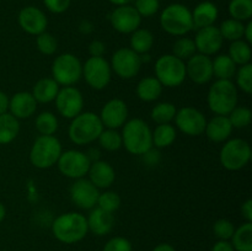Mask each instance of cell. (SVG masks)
Returning a JSON list of instances; mask_svg holds the SVG:
<instances>
[{
	"mask_svg": "<svg viewBox=\"0 0 252 251\" xmlns=\"http://www.w3.org/2000/svg\"><path fill=\"white\" fill-rule=\"evenodd\" d=\"M122 147L132 155H144L153 149V130L140 118H133L123 125Z\"/></svg>",
	"mask_w": 252,
	"mask_h": 251,
	"instance_id": "7a4b0ae2",
	"label": "cell"
},
{
	"mask_svg": "<svg viewBox=\"0 0 252 251\" xmlns=\"http://www.w3.org/2000/svg\"><path fill=\"white\" fill-rule=\"evenodd\" d=\"M102 251H133L132 243L125 236H115L103 246Z\"/></svg>",
	"mask_w": 252,
	"mask_h": 251,
	"instance_id": "bcb514c9",
	"label": "cell"
},
{
	"mask_svg": "<svg viewBox=\"0 0 252 251\" xmlns=\"http://www.w3.org/2000/svg\"><path fill=\"white\" fill-rule=\"evenodd\" d=\"M70 199L76 207L81 209H93L97 204L100 191L89 179L74 180L69 189Z\"/></svg>",
	"mask_w": 252,
	"mask_h": 251,
	"instance_id": "9a60e30c",
	"label": "cell"
},
{
	"mask_svg": "<svg viewBox=\"0 0 252 251\" xmlns=\"http://www.w3.org/2000/svg\"><path fill=\"white\" fill-rule=\"evenodd\" d=\"M34 127L39 135H54L59 128L58 118L51 111H43L34 120Z\"/></svg>",
	"mask_w": 252,
	"mask_h": 251,
	"instance_id": "836d02e7",
	"label": "cell"
},
{
	"mask_svg": "<svg viewBox=\"0 0 252 251\" xmlns=\"http://www.w3.org/2000/svg\"><path fill=\"white\" fill-rule=\"evenodd\" d=\"M17 22L22 31L32 36H38L48 26V19L41 9L36 6L22 7L17 16Z\"/></svg>",
	"mask_w": 252,
	"mask_h": 251,
	"instance_id": "ffe728a7",
	"label": "cell"
},
{
	"mask_svg": "<svg viewBox=\"0 0 252 251\" xmlns=\"http://www.w3.org/2000/svg\"><path fill=\"white\" fill-rule=\"evenodd\" d=\"M229 121H230L233 128H238V129H243L250 126L252 112L249 107L245 106H236L233 111L228 115Z\"/></svg>",
	"mask_w": 252,
	"mask_h": 251,
	"instance_id": "ab89813d",
	"label": "cell"
},
{
	"mask_svg": "<svg viewBox=\"0 0 252 251\" xmlns=\"http://www.w3.org/2000/svg\"><path fill=\"white\" fill-rule=\"evenodd\" d=\"M89 180L100 188H110L113 185L116 180V172L115 169L110 162L105 161V160H95L91 162L90 169L88 171Z\"/></svg>",
	"mask_w": 252,
	"mask_h": 251,
	"instance_id": "7402d4cb",
	"label": "cell"
},
{
	"mask_svg": "<svg viewBox=\"0 0 252 251\" xmlns=\"http://www.w3.org/2000/svg\"><path fill=\"white\" fill-rule=\"evenodd\" d=\"M219 15V10L217 5L212 1H202L192 11V20H193L194 29H203V27L212 26L217 21Z\"/></svg>",
	"mask_w": 252,
	"mask_h": 251,
	"instance_id": "d4e9b609",
	"label": "cell"
},
{
	"mask_svg": "<svg viewBox=\"0 0 252 251\" xmlns=\"http://www.w3.org/2000/svg\"><path fill=\"white\" fill-rule=\"evenodd\" d=\"M61 86L52 78H42L32 88V96L37 103H49L56 100Z\"/></svg>",
	"mask_w": 252,
	"mask_h": 251,
	"instance_id": "484cf974",
	"label": "cell"
},
{
	"mask_svg": "<svg viewBox=\"0 0 252 251\" xmlns=\"http://www.w3.org/2000/svg\"><path fill=\"white\" fill-rule=\"evenodd\" d=\"M20 133V122L11 113L0 115V145L10 144Z\"/></svg>",
	"mask_w": 252,
	"mask_h": 251,
	"instance_id": "83f0119b",
	"label": "cell"
},
{
	"mask_svg": "<svg viewBox=\"0 0 252 251\" xmlns=\"http://www.w3.org/2000/svg\"><path fill=\"white\" fill-rule=\"evenodd\" d=\"M103 125L98 115L95 112L79 113L71 120L68 128L69 139L76 145H88L97 140L98 135L103 130Z\"/></svg>",
	"mask_w": 252,
	"mask_h": 251,
	"instance_id": "3957f363",
	"label": "cell"
},
{
	"mask_svg": "<svg viewBox=\"0 0 252 251\" xmlns=\"http://www.w3.org/2000/svg\"><path fill=\"white\" fill-rule=\"evenodd\" d=\"M135 10L140 17L154 16L160 9V0H134Z\"/></svg>",
	"mask_w": 252,
	"mask_h": 251,
	"instance_id": "f6af8a7d",
	"label": "cell"
},
{
	"mask_svg": "<svg viewBox=\"0 0 252 251\" xmlns=\"http://www.w3.org/2000/svg\"><path fill=\"white\" fill-rule=\"evenodd\" d=\"M197 49L194 42L189 37H180L172 44V54L181 61H187L193 54H196Z\"/></svg>",
	"mask_w": 252,
	"mask_h": 251,
	"instance_id": "f35d334b",
	"label": "cell"
},
{
	"mask_svg": "<svg viewBox=\"0 0 252 251\" xmlns=\"http://www.w3.org/2000/svg\"><path fill=\"white\" fill-rule=\"evenodd\" d=\"M83 78L94 90H103L111 83L112 69L103 57H90L83 64Z\"/></svg>",
	"mask_w": 252,
	"mask_h": 251,
	"instance_id": "30bf717a",
	"label": "cell"
},
{
	"mask_svg": "<svg viewBox=\"0 0 252 251\" xmlns=\"http://www.w3.org/2000/svg\"><path fill=\"white\" fill-rule=\"evenodd\" d=\"M160 26L166 33L171 36H186L194 29L192 11L186 5H167L160 14Z\"/></svg>",
	"mask_w": 252,
	"mask_h": 251,
	"instance_id": "5b68a950",
	"label": "cell"
},
{
	"mask_svg": "<svg viewBox=\"0 0 252 251\" xmlns=\"http://www.w3.org/2000/svg\"><path fill=\"white\" fill-rule=\"evenodd\" d=\"M228 56L230 57L231 61L236 64V65L241 66L249 64L251 61L252 51L251 44L248 43L244 39H239V41L231 42L229 46Z\"/></svg>",
	"mask_w": 252,
	"mask_h": 251,
	"instance_id": "d6a6232c",
	"label": "cell"
},
{
	"mask_svg": "<svg viewBox=\"0 0 252 251\" xmlns=\"http://www.w3.org/2000/svg\"><path fill=\"white\" fill-rule=\"evenodd\" d=\"M154 46V34L147 29H138L130 33L129 48L139 56L147 54Z\"/></svg>",
	"mask_w": 252,
	"mask_h": 251,
	"instance_id": "f546056e",
	"label": "cell"
},
{
	"mask_svg": "<svg viewBox=\"0 0 252 251\" xmlns=\"http://www.w3.org/2000/svg\"><path fill=\"white\" fill-rule=\"evenodd\" d=\"M245 38L244 41H246L248 43H252V21H248V24L245 25V29H244V37Z\"/></svg>",
	"mask_w": 252,
	"mask_h": 251,
	"instance_id": "db71d44e",
	"label": "cell"
},
{
	"mask_svg": "<svg viewBox=\"0 0 252 251\" xmlns=\"http://www.w3.org/2000/svg\"><path fill=\"white\" fill-rule=\"evenodd\" d=\"M79 30H80L81 33L89 34L93 32L94 26L90 21H88V20H84V21H81L80 25H79Z\"/></svg>",
	"mask_w": 252,
	"mask_h": 251,
	"instance_id": "f5cc1de1",
	"label": "cell"
},
{
	"mask_svg": "<svg viewBox=\"0 0 252 251\" xmlns=\"http://www.w3.org/2000/svg\"><path fill=\"white\" fill-rule=\"evenodd\" d=\"M252 157L251 147L245 139L229 138L225 140L219 153V161L229 171H239L250 162Z\"/></svg>",
	"mask_w": 252,
	"mask_h": 251,
	"instance_id": "52a82bcc",
	"label": "cell"
},
{
	"mask_svg": "<svg viewBox=\"0 0 252 251\" xmlns=\"http://www.w3.org/2000/svg\"><path fill=\"white\" fill-rule=\"evenodd\" d=\"M236 88L240 89L243 93L251 95L252 93V65L251 63L245 64V65L239 66L236 69Z\"/></svg>",
	"mask_w": 252,
	"mask_h": 251,
	"instance_id": "60d3db41",
	"label": "cell"
},
{
	"mask_svg": "<svg viewBox=\"0 0 252 251\" xmlns=\"http://www.w3.org/2000/svg\"><path fill=\"white\" fill-rule=\"evenodd\" d=\"M91 160L88 154L76 149H69L66 152H62L59 157L57 166L59 172L63 176L71 180L83 179L88 175L90 169Z\"/></svg>",
	"mask_w": 252,
	"mask_h": 251,
	"instance_id": "8fae6325",
	"label": "cell"
},
{
	"mask_svg": "<svg viewBox=\"0 0 252 251\" xmlns=\"http://www.w3.org/2000/svg\"><path fill=\"white\" fill-rule=\"evenodd\" d=\"M234 231H235V226L229 219H218L213 225V233L219 240L229 241L233 236Z\"/></svg>",
	"mask_w": 252,
	"mask_h": 251,
	"instance_id": "ee69618b",
	"label": "cell"
},
{
	"mask_svg": "<svg viewBox=\"0 0 252 251\" xmlns=\"http://www.w3.org/2000/svg\"><path fill=\"white\" fill-rule=\"evenodd\" d=\"M86 220H88L89 231H91V233L97 236L107 235L113 229V225H115L113 213L103 211L98 207L90 209V213H89Z\"/></svg>",
	"mask_w": 252,
	"mask_h": 251,
	"instance_id": "603a6c76",
	"label": "cell"
},
{
	"mask_svg": "<svg viewBox=\"0 0 252 251\" xmlns=\"http://www.w3.org/2000/svg\"><path fill=\"white\" fill-rule=\"evenodd\" d=\"M110 22L113 29L120 33L130 34L140 27L142 17L132 4L121 5L116 6L111 12Z\"/></svg>",
	"mask_w": 252,
	"mask_h": 251,
	"instance_id": "2e32d148",
	"label": "cell"
},
{
	"mask_svg": "<svg viewBox=\"0 0 252 251\" xmlns=\"http://www.w3.org/2000/svg\"><path fill=\"white\" fill-rule=\"evenodd\" d=\"M9 96L4 91H0V115L6 113L9 111Z\"/></svg>",
	"mask_w": 252,
	"mask_h": 251,
	"instance_id": "816d5d0a",
	"label": "cell"
},
{
	"mask_svg": "<svg viewBox=\"0 0 252 251\" xmlns=\"http://www.w3.org/2000/svg\"><path fill=\"white\" fill-rule=\"evenodd\" d=\"M51 73L59 86H74L83 78V63L73 53L59 54L52 63Z\"/></svg>",
	"mask_w": 252,
	"mask_h": 251,
	"instance_id": "ba28073f",
	"label": "cell"
},
{
	"mask_svg": "<svg viewBox=\"0 0 252 251\" xmlns=\"http://www.w3.org/2000/svg\"><path fill=\"white\" fill-rule=\"evenodd\" d=\"M176 128L171 123L158 125L153 132V147L158 149L167 148L176 140Z\"/></svg>",
	"mask_w": 252,
	"mask_h": 251,
	"instance_id": "1f68e13d",
	"label": "cell"
},
{
	"mask_svg": "<svg viewBox=\"0 0 252 251\" xmlns=\"http://www.w3.org/2000/svg\"><path fill=\"white\" fill-rule=\"evenodd\" d=\"M106 52V44L100 39H94L89 44V53L90 57H103Z\"/></svg>",
	"mask_w": 252,
	"mask_h": 251,
	"instance_id": "c3c4849f",
	"label": "cell"
},
{
	"mask_svg": "<svg viewBox=\"0 0 252 251\" xmlns=\"http://www.w3.org/2000/svg\"><path fill=\"white\" fill-rule=\"evenodd\" d=\"M211 251H235V250H234L230 241L218 240L216 244H214Z\"/></svg>",
	"mask_w": 252,
	"mask_h": 251,
	"instance_id": "f907efd6",
	"label": "cell"
},
{
	"mask_svg": "<svg viewBox=\"0 0 252 251\" xmlns=\"http://www.w3.org/2000/svg\"><path fill=\"white\" fill-rule=\"evenodd\" d=\"M241 216L245 218L246 221H252V199H246L241 204Z\"/></svg>",
	"mask_w": 252,
	"mask_h": 251,
	"instance_id": "681fc988",
	"label": "cell"
},
{
	"mask_svg": "<svg viewBox=\"0 0 252 251\" xmlns=\"http://www.w3.org/2000/svg\"><path fill=\"white\" fill-rule=\"evenodd\" d=\"M108 1L115 6H121V5H130L132 2H134V0H108Z\"/></svg>",
	"mask_w": 252,
	"mask_h": 251,
	"instance_id": "9f6ffc18",
	"label": "cell"
},
{
	"mask_svg": "<svg viewBox=\"0 0 252 251\" xmlns=\"http://www.w3.org/2000/svg\"><path fill=\"white\" fill-rule=\"evenodd\" d=\"M233 129L228 116L216 115L212 120L207 121L204 133L211 142L223 143L230 138Z\"/></svg>",
	"mask_w": 252,
	"mask_h": 251,
	"instance_id": "cb8c5ba5",
	"label": "cell"
},
{
	"mask_svg": "<svg viewBox=\"0 0 252 251\" xmlns=\"http://www.w3.org/2000/svg\"><path fill=\"white\" fill-rule=\"evenodd\" d=\"M36 47L44 56H53L58 49V42L53 34L44 31L36 36Z\"/></svg>",
	"mask_w": 252,
	"mask_h": 251,
	"instance_id": "7bdbcfd3",
	"label": "cell"
},
{
	"mask_svg": "<svg viewBox=\"0 0 252 251\" xmlns=\"http://www.w3.org/2000/svg\"><path fill=\"white\" fill-rule=\"evenodd\" d=\"M137 96L144 102H153L161 96L162 85L155 76H145L137 84Z\"/></svg>",
	"mask_w": 252,
	"mask_h": 251,
	"instance_id": "4316f807",
	"label": "cell"
},
{
	"mask_svg": "<svg viewBox=\"0 0 252 251\" xmlns=\"http://www.w3.org/2000/svg\"><path fill=\"white\" fill-rule=\"evenodd\" d=\"M230 19L245 22L252 17V0H230L228 5Z\"/></svg>",
	"mask_w": 252,
	"mask_h": 251,
	"instance_id": "d590c367",
	"label": "cell"
},
{
	"mask_svg": "<svg viewBox=\"0 0 252 251\" xmlns=\"http://www.w3.org/2000/svg\"><path fill=\"white\" fill-rule=\"evenodd\" d=\"M186 78L193 81L197 85H204L213 78L212 58L204 54L196 53L187 59Z\"/></svg>",
	"mask_w": 252,
	"mask_h": 251,
	"instance_id": "ac0fdd59",
	"label": "cell"
},
{
	"mask_svg": "<svg viewBox=\"0 0 252 251\" xmlns=\"http://www.w3.org/2000/svg\"><path fill=\"white\" fill-rule=\"evenodd\" d=\"M218 29L223 39H228L230 42L244 39V29H245L244 22L234 19H226L221 22Z\"/></svg>",
	"mask_w": 252,
	"mask_h": 251,
	"instance_id": "e575fe53",
	"label": "cell"
},
{
	"mask_svg": "<svg viewBox=\"0 0 252 251\" xmlns=\"http://www.w3.org/2000/svg\"><path fill=\"white\" fill-rule=\"evenodd\" d=\"M207 103L214 115L228 116L238 106V88L231 80H216L207 94Z\"/></svg>",
	"mask_w": 252,
	"mask_h": 251,
	"instance_id": "277c9868",
	"label": "cell"
},
{
	"mask_svg": "<svg viewBox=\"0 0 252 251\" xmlns=\"http://www.w3.org/2000/svg\"><path fill=\"white\" fill-rule=\"evenodd\" d=\"M71 0H43V4L52 14H63L70 6Z\"/></svg>",
	"mask_w": 252,
	"mask_h": 251,
	"instance_id": "7dc6e473",
	"label": "cell"
},
{
	"mask_svg": "<svg viewBox=\"0 0 252 251\" xmlns=\"http://www.w3.org/2000/svg\"><path fill=\"white\" fill-rule=\"evenodd\" d=\"M37 110V101L29 91L14 94L9 101V113L17 120H26L33 116Z\"/></svg>",
	"mask_w": 252,
	"mask_h": 251,
	"instance_id": "44dd1931",
	"label": "cell"
},
{
	"mask_svg": "<svg viewBox=\"0 0 252 251\" xmlns=\"http://www.w3.org/2000/svg\"><path fill=\"white\" fill-rule=\"evenodd\" d=\"M154 71L162 86L177 88L186 79V63L174 54H164L155 62Z\"/></svg>",
	"mask_w": 252,
	"mask_h": 251,
	"instance_id": "9c48e42d",
	"label": "cell"
},
{
	"mask_svg": "<svg viewBox=\"0 0 252 251\" xmlns=\"http://www.w3.org/2000/svg\"><path fill=\"white\" fill-rule=\"evenodd\" d=\"M5 217H6V208H5L4 204L0 202V223H1L2 220L5 219Z\"/></svg>",
	"mask_w": 252,
	"mask_h": 251,
	"instance_id": "6f0895ef",
	"label": "cell"
},
{
	"mask_svg": "<svg viewBox=\"0 0 252 251\" xmlns=\"http://www.w3.org/2000/svg\"><path fill=\"white\" fill-rule=\"evenodd\" d=\"M97 140L100 147L107 152H117L118 149L122 148V135L117 129L103 128Z\"/></svg>",
	"mask_w": 252,
	"mask_h": 251,
	"instance_id": "74e56055",
	"label": "cell"
},
{
	"mask_svg": "<svg viewBox=\"0 0 252 251\" xmlns=\"http://www.w3.org/2000/svg\"><path fill=\"white\" fill-rule=\"evenodd\" d=\"M62 143L54 135H38L30 149V161L36 169H51L58 162Z\"/></svg>",
	"mask_w": 252,
	"mask_h": 251,
	"instance_id": "8992f818",
	"label": "cell"
},
{
	"mask_svg": "<svg viewBox=\"0 0 252 251\" xmlns=\"http://www.w3.org/2000/svg\"><path fill=\"white\" fill-rule=\"evenodd\" d=\"M223 41L224 39L221 37L220 31L214 25L197 30V33L193 39L197 52L208 57L220 51Z\"/></svg>",
	"mask_w": 252,
	"mask_h": 251,
	"instance_id": "d6986e66",
	"label": "cell"
},
{
	"mask_svg": "<svg viewBox=\"0 0 252 251\" xmlns=\"http://www.w3.org/2000/svg\"><path fill=\"white\" fill-rule=\"evenodd\" d=\"M212 68L213 76H216L217 80H231V78L235 76L238 65L231 61L228 54H219L212 59Z\"/></svg>",
	"mask_w": 252,
	"mask_h": 251,
	"instance_id": "f1b7e54d",
	"label": "cell"
},
{
	"mask_svg": "<svg viewBox=\"0 0 252 251\" xmlns=\"http://www.w3.org/2000/svg\"><path fill=\"white\" fill-rule=\"evenodd\" d=\"M152 251H176V250H175L174 246L170 245V244L162 243V244H159V245L155 246Z\"/></svg>",
	"mask_w": 252,
	"mask_h": 251,
	"instance_id": "11a10c76",
	"label": "cell"
},
{
	"mask_svg": "<svg viewBox=\"0 0 252 251\" xmlns=\"http://www.w3.org/2000/svg\"><path fill=\"white\" fill-rule=\"evenodd\" d=\"M103 127L118 129L123 127L128 120V106L121 98H111L103 105L98 115Z\"/></svg>",
	"mask_w": 252,
	"mask_h": 251,
	"instance_id": "e0dca14e",
	"label": "cell"
},
{
	"mask_svg": "<svg viewBox=\"0 0 252 251\" xmlns=\"http://www.w3.org/2000/svg\"><path fill=\"white\" fill-rule=\"evenodd\" d=\"M54 238L63 244H76L83 240L89 233L88 220L84 214L68 212L57 217L52 223Z\"/></svg>",
	"mask_w": 252,
	"mask_h": 251,
	"instance_id": "6da1fadb",
	"label": "cell"
},
{
	"mask_svg": "<svg viewBox=\"0 0 252 251\" xmlns=\"http://www.w3.org/2000/svg\"><path fill=\"white\" fill-rule=\"evenodd\" d=\"M176 107L171 102H160L153 107L152 120L157 125H165V123H171L176 116Z\"/></svg>",
	"mask_w": 252,
	"mask_h": 251,
	"instance_id": "8d00e7d4",
	"label": "cell"
},
{
	"mask_svg": "<svg viewBox=\"0 0 252 251\" xmlns=\"http://www.w3.org/2000/svg\"><path fill=\"white\" fill-rule=\"evenodd\" d=\"M231 245L235 251H252V221H245L235 228Z\"/></svg>",
	"mask_w": 252,
	"mask_h": 251,
	"instance_id": "4dcf8cb0",
	"label": "cell"
},
{
	"mask_svg": "<svg viewBox=\"0 0 252 251\" xmlns=\"http://www.w3.org/2000/svg\"><path fill=\"white\" fill-rule=\"evenodd\" d=\"M174 121L177 129L189 137H198L203 134L207 125L206 116L191 106H185L177 110Z\"/></svg>",
	"mask_w": 252,
	"mask_h": 251,
	"instance_id": "4fadbf2b",
	"label": "cell"
},
{
	"mask_svg": "<svg viewBox=\"0 0 252 251\" xmlns=\"http://www.w3.org/2000/svg\"><path fill=\"white\" fill-rule=\"evenodd\" d=\"M54 101L58 113L66 120H73L83 112V94L75 86H62Z\"/></svg>",
	"mask_w": 252,
	"mask_h": 251,
	"instance_id": "5bb4252c",
	"label": "cell"
},
{
	"mask_svg": "<svg viewBox=\"0 0 252 251\" xmlns=\"http://www.w3.org/2000/svg\"><path fill=\"white\" fill-rule=\"evenodd\" d=\"M110 65L116 75L125 80H129L139 73L142 68V59L139 54L135 53L129 47H123L112 54Z\"/></svg>",
	"mask_w": 252,
	"mask_h": 251,
	"instance_id": "7c38bea8",
	"label": "cell"
},
{
	"mask_svg": "<svg viewBox=\"0 0 252 251\" xmlns=\"http://www.w3.org/2000/svg\"><path fill=\"white\" fill-rule=\"evenodd\" d=\"M96 207L106 212H110V213H115L121 207L120 194L115 191H105L102 193L100 192Z\"/></svg>",
	"mask_w": 252,
	"mask_h": 251,
	"instance_id": "b9f144b4",
	"label": "cell"
}]
</instances>
